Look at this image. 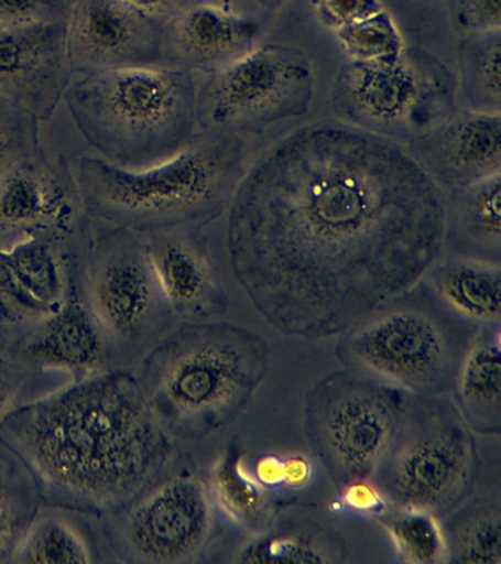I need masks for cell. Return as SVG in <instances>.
<instances>
[{
	"label": "cell",
	"instance_id": "f1b7e54d",
	"mask_svg": "<svg viewBox=\"0 0 501 564\" xmlns=\"http://www.w3.org/2000/svg\"><path fill=\"white\" fill-rule=\"evenodd\" d=\"M15 563H90L85 542L63 520L45 518L32 524L11 553Z\"/></svg>",
	"mask_w": 501,
	"mask_h": 564
},
{
	"label": "cell",
	"instance_id": "ffe728a7",
	"mask_svg": "<svg viewBox=\"0 0 501 564\" xmlns=\"http://www.w3.org/2000/svg\"><path fill=\"white\" fill-rule=\"evenodd\" d=\"M421 281L460 319L477 326L501 322L500 263L442 254Z\"/></svg>",
	"mask_w": 501,
	"mask_h": 564
},
{
	"label": "cell",
	"instance_id": "30bf717a",
	"mask_svg": "<svg viewBox=\"0 0 501 564\" xmlns=\"http://www.w3.org/2000/svg\"><path fill=\"white\" fill-rule=\"evenodd\" d=\"M312 97L311 57L297 47L266 44L210 74L197 93V126L224 134L261 132L306 115Z\"/></svg>",
	"mask_w": 501,
	"mask_h": 564
},
{
	"label": "cell",
	"instance_id": "60d3db41",
	"mask_svg": "<svg viewBox=\"0 0 501 564\" xmlns=\"http://www.w3.org/2000/svg\"><path fill=\"white\" fill-rule=\"evenodd\" d=\"M15 382L7 365L0 361V422L11 412L12 400L15 397Z\"/></svg>",
	"mask_w": 501,
	"mask_h": 564
},
{
	"label": "cell",
	"instance_id": "7402d4cb",
	"mask_svg": "<svg viewBox=\"0 0 501 564\" xmlns=\"http://www.w3.org/2000/svg\"><path fill=\"white\" fill-rule=\"evenodd\" d=\"M349 560V546L340 532L307 518L268 523L231 557L235 563L338 564Z\"/></svg>",
	"mask_w": 501,
	"mask_h": 564
},
{
	"label": "cell",
	"instance_id": "52a82bcc",
	"mask_svg": "<svg viewBox=\"0 0 501 564\" xmlns=\"http://www.w3.org/2000/svg\"><path fill=\"white\" fill-rule=\"evenodd\" d=\"M481 474L477 440L448 395H409L406 412L372 482L394 509L446 518Z\"/></svg>",
	"mask_w": 501,
	"mask_h": 564
},
{
	"label": "cell",
	"instance_id": "9c48e42d",
	"mask_svg": "<svg viewBox=\"0 0 501 564\" xmlns=\"http://www.w3.org/2000/svg\"><path fill=\"white\" fill-rule=\"evenodd\" d=\"M409 395L346 368L309 388L303 431L334 487L372 478L399 430Z\"/></svg>",
	"mask_w": 501,
	"mask_h": 564
},
{
	"label": "cell",
	"instance_id": "836d02e7",
	"mask_svg": "<svg viewBox=\"0 0 501 564\" xmlns=\"http://www.w3.org/2000/svg\"><path fill=\"white\" fill-rule=\"evenodd\" d=\"M76 0H0V22L39 24L69 21Z\"/></svg>",
	"mask_w": 501,
	"mask_h": 564
},
{
	"label": "cell",
	"instance_id": "8992f818",
	"mask_svg": "<svg viewBox=\"0 0 501 564\" xmlns=\"http://www.w3.org/2000/svg\"><path fill=\"white\" fill-rule=\"evenodd\" d=\"M479 326L420 281L338 335L342 368L413 395H448Z\"/></svg>",
	"mask_w": 501,
	"mask_h": 564
},
{
	"label": "cell",
	"instance_id": "ba28073f",
	"mask_svg": "<svg viewBox=\"0 0 501 564\" xmlns=\"http://www.w3.org/2000/svg\"><path fill=\"white\" fill-rule=\"evenodd\" d=\"M457 79L421 46L378 62L347 61L333 88L340 121L394 141H412L456 109Z\"/></svg>",
	"mask_w": 501,
	"mask_h": 564
},
{
	"label": "cell",
	"instance_id": "5bb4252c",
	"mask_svg": "<svg viewBox=\"0 0 501 564\" xmlns=\"http://www.w3.org/2000/svg\"><path fill=\"white\" fill-rule=\"evenodd\" d=\"M121 229L104 238L96 251L91 304L105 329L131 338L142 334L153 317L170 311L157 289L146 247Z\"/></svg>",
	"mask_w": 501,
	"mask_h": 564
},
{
	"label": "cell",
	"instance_id": "277c9868",
	"mask_svg": "<svg viewBox=\"0 0 501 564\" xmlns=\"http://www.w3.org/2000/svg\"><path fill=\"white\" fill-rule=\"evenodd\" d=\"M271 368L265 338L230 322H188L152 356L149 403L170 434L202 440L235 422Z\"/></svg>",
	"mask_w": 501,
	"mask_h": 564
},
{
	"label": "cell",
	"instance_id": "44dd1931",
	"mask_svg": "<svg viewBox=\"0 0 501 564\" xmlns=\"http://www.w3.org/2000/svg\"><path fill=\"white\" fill-rule=\"evenodd\" d=\"M451 395L473 434H500L501 322L479 326L461 361Z\"/></svg>",
	"mask_w": 501,
	"mask_h": 564
},
{
	"label": "cell",
	"instance_id": "603a6c76",
	"mask_svg": "<svg viewBox=\"0 0 501 564\" xmlns=\"http://www.w3.org/2000/svg\"><path fill=\"white\" fill-rule=\"evenodd\" d=\"M102 351V337L96 321L77 304H61L24 348L25 357L39 368L74 373L94 370Z\"/></svg>",
	"mask_w": 501,
	"mask_h": 564
},
{
	"label": "cell",
	"instance_id": "d6986e66",
	"mask_svg": "<svg viewBox=\"0 0 501 564\" xmlns=\"http://www.w3.org/2000/svg\"><path fill=\"white\" fill-rule=\"evenodd\" d=\"M501 174L444 192V250L500 263Z\"/></svg>",
	"mask_w": 501,
	"mask_h": 564
},
{
	"label": "cell",
	"instance_id": "5b68a950",
	"mask_svg": "<svg viewBox=\"0 0 501 564\" xmlns=\"http://www.w3.org/2000/svg\"><path fill=\"white\" fill-rule=\"evenodd\" d=\"M65 104L100 159L143 170L173 158L196 134L197 88L192 70L143 66L74 75Z\"/></svg>",
	"mask_w": 501,
	"mask_h": 564
},
{
	"label": "cell",
	"instance_id": "9a60e30c",
	"mask_svg": "<svg viewBox=\"0 0 501 564\" xmlns=\"http://www.w3.org/2000/svg\"><path fill=\"white\" fill-rule=\"evenodd\" d=\"M406 149L443 189L501 174V112L456 108Z\"/></svg>",
	"mask_w": 501,
	"mask_h": 564
},
{
	"label": "cell",
	"instance_id": "1f68e13d",
	"mask_svg": "<svg viewBox=\"0 0 501 564\" xmlns=\"http://www.w3.org/2000/svg\"><path fill=\"white\" fill-rule=\"evenodd\" d=\"M56 311L58 308L47 306L21 284L0 251V322L47 317Z\"/></svg>",
	"mask_w": 501,
	"mask_h": 564
},
{
	"label": "cell",
	"instance_id": "484cf974",
	"mask_svg": "<svg viewBox=\"0 0 501 564\" xmlns=\"http://www.w3.org/2000/svg\"><path fill=\"white\" fill-rule=\"evenodd\" d=\"M500 31L465 35L459 46V83L465 108L500 112L501 37Z\"/></svg>",
	"mask_w": 501,
	"mask_h": 564
},
{
	"label": "cell",
	"instance_id": "7c38bea8",
	"mask_svg": "<svg viewBox=\"0 0 501 564\" xmlns=\"http://www.w3.org/2000/svg\"><path fill=\"white\" fill-rule=\"evenodd\" d=\"M166 22L124 0H76L68 21L73 77L98 70L170 66Z\"/></svg>",
	"mask_w": 501,
	"mask_h": 564
},
{
	"label": "cell",
	"instance_id": "7bdbcfd3",
	"mask_svg": "<svg viewBox=\"0 0 501 564\" xmlns=\"http://www.w3.org/2000/svg\"><path fill=\"white\" fill-rule=\"evenodd\" d=\"M190 2H195V0H190ZM221 2L222 7L231 8V0H219Z\"/></svg>",
	"mask_w": 501,
	"mask_h": 564
},
{
	"label": "cell",
	"instance_id": "8fae6325",
	"mask_svg": "<svg viewBox=\"0 0 501 564\" xmlns=\"http://www.w3.org/2000/svg\"><path fill=\"white\" fill-rule=\"evenodd\" d=\"M217 519L208 484L192 471H179L135 506L127 541L143 562H199L218 535Z\"/></svg>",
	"mask_w": 501,
	"mask_h": 564
},
{
	"label": "cell",
	"instance_id": "f35d334b",
	"mask_svg": "<svg viewBox=\"0 0 501 564\" xmlns=\"http://www.w3.org/2000/svg\"><path fill=\"white\" fill-rule=\"evenodd\" d=\"M314 466L306 457L283 458V489L303 488L311 482Z\"/></svg>",
	"mask_w": 501,
	"mask_h": 564
},
{
	"label": "cell",
	"instance_id": "f546056e",
	"mask_svg": "<svg viewBox=\"0 0 501 564\" xmlns=\"http://www.w3.org/2000/svg\"><path fill=\"white\" fill-rule=\"evenodd\" d=\"M347 61L378 62L399 56L406 47L394 18L382 9L375 15L337 30Z\"/></svg>",
	"mask_w": 501,
	"mask_h": 564
},
{
	"label": "cell",
	"instance_id": "b9f144b4",
	"mask_svg": "<svg viewBox=\"0 0 501 564\" xmlns=\"http://www.w3.org/2000/svg\"><path fill=\"white\" fill-rule=\"evenodd\" d=\"M258 2L274 11V9L280 8L284 2H287V0H258Z\"/></svg>",
	"mask_w": 501,
	"mask_h": 564
},
{
	"label": "cell",
	"instance_id": "3957f363",
	"mask_svg": "<svg viewBox=\"0 0 501 564\" xmlns=\"http://www.w3.org/2000/svg\"><path fill=\"white\" fill-rule=\"evenodd\" d=\"M243 150L239 135L200 131L173 158L143 170L81 158L83 210L127 231L204 228L230 209L246 172Z\"/></svg>",
	"mask_w": 501,
	"mask_h": 564
},
{
	"label": "cell",
	"instance_id": "7a4b0ae2",
	"mask_svg": "<svg viewBox=\"0 0 501 564\" xmlns=\"http://www.w3.org/2000/svg\"><path fill=\"white\" fill-rule=\"evenodd\" d=\"M0 438L50 492L96 509L138 494L171 452L143 388L122 373L86 378L11 410Z\"/></svg>",
	"mask_w": 501,
	"mask_h": 564
},
{
	"label": "cell",
	"instance_id": "d590c367",
	"mask_svg": "<svg viewBox=\"0 0 501 564\" xmlns=\"http://www.w3.org/2000/svg\"><path fill=\"white\" fill-rule=\"evenodd\" d=\"M340 506L351 514L360 518H380L389 502L371 479L356 480L338 489Z\"/></svg>",
	"mask_w": 501,
	"mask_h": 564
},
{
	"label": "cell",
	"instance_id": "e575fe53",
	"mask_svg": "<svg viewBox=\"0 0 501 564\" xmlns=\"http://www.w3.org/2000/svg\"><path fill=\"white\" fill-rule=\"evenodd\" d=\"M311 4L319 21L336 31L375 15L384 9L381 0H311Z\"/></svg>",
	"mask_w": 501,
	"mask_h": 564
},
{
	"label": "cell",
	"instance_id": "cb8c5ba5",
	"mask_svg": "<svg viewBox=\"0 0 501 564\" xmlns=\"http://www.w3.org/2000/svg\"><path fill=\"white\" fill-rule=\"evenodd\" d=\"M208 489L219 518L232 527L252 533L266 527L270 491L246 469L244 448L239 441H231L219 454L209 474Z\"/></svg>",
	"mask_w": 501,
	"mask_h": 564
},
{
	"label": "cell",
	"instance_id": "83f0119b",
	"mask_svg": "<svg viewBox=\"0 0 501 564\" xmlns=\"http://www.w3.org/2000/svg\"><path fill=\"white\" fill-rule=\"evenodd\" d=\"M0 251L8 267L34 297L47 306L61 307L64 293L63 275L58 260L45 238H28Z\"/></svg>",
	"mask_w": 501,
	"mask_h": 564
},
{
	"label": "cell",
	"instance_id": "4316f807",
	"mask_svg": "<svg viewBox=\"0 0 501 564\" xmlns=\"http://www.w3.org/2000/svg\"><path fill=\"white\" fill-rule=\"evenodd\" d=\"M384 528L395 558L407 564H447L442 519L426 511L389 507L377 518Z\"/></svg>",
	"mask_w": 501,
	"mask_h": 564
},
{
	"label": "cell",
	"instance_id": "4fadbf2b",
	"mask_svg": "<svg viewBox=\"0 0 501 564\" xmlns=\"http://www.w3.org/2000/svg\"><path fill=\"white\" fill-rule=\"evenodd\" d=\"M72 79L68 21L0 22V99L47 121Z\"/></svg>",
	"mask_w": 501,
	"mask_h": 564
},
{
	"label": "cell",
	"instance_id": "6da1fadb",
	"mask_svg": "<svg viewBox=\"0 0 501 564\" xmlns=\"http://www.w3.org/2000/svg\"><path fill=\"white\" fill-rule=\"evenodd\" d=\"M443 253V188L399 141L342 121L276 141L230 205L232 272L287 337L340 335Z\"/></svg>",
	"mask_w": 501,
	"mask_h": 564
},
{
	"label": "cell",
	"instance_id": "d4e9b609",
	"mask_svg": "<svg viewBox=\"0 0 501 564\" xmlns=\"http://www.w3.org/2000/svg\"><path fill=\"white\" fill-rule=\"evenodd\" d=\"M447 564H501V502L486 494L442 519Z\"/></svg>",
	"mask_w": 501,
	"mask_h": 564
},
{
	"label": "cell",
	"instance_id": "4dcf8cb0",
	"mask_svg": "<svg viewBox=\"0 0 501 564\" xmlns=\"http://www.w3.org/2000/svg\"><path fill=\"white\" fill-rule=\"evenodd\" d=\"M39 122L29 110L0 99V176L41 150Z\"/></svg>",
	"mask_w": 501,
	"mask_h": 564
},
{
	"label": "cell",
	"instance_id": "2e32d148",
	"mask_svg": "<svg viewBox=\"0 0 501 564\" xmlns=\"http://www.w3.org/2000/svg\"><path fill=\"white\" fill-rule=\"evenodd\" d=\"M80 202L76 180L64 159L52 163L39 150L0 176V246L64 231ZM15 242V245H17Z\"/></svg>",
	"mask_w": 501,
	"mask_h": 564
},
{
	"label": "cell",
	"instance_id": "74e56055",
	"mask_svg": "<svg viewBox=\"0 0 501 564\" xmlns=\"http://www.w3.org/2000/svg\"><path fill=\"white\" fill-rule=\"evenodd\" d=\"M252 475L266 491L283 489V458L276 456L259 458Z\"/></svg>",
	"mask_w": 501,
	"mask_h": 564
},
{
	"label": "cell",
	"instance_id": "ab89813d",
	"mask_svg": "<svg viewBox=\"0 0 501 564\" xmlns=\"http://www.w3.org/2000/svg\"><path fill=\"white\" fill-rule=\"evenodd\" d=\"M124 2L138 8L139 11L152 17L164 18V20H170L179 9L192 3L190 0H124Z\"/></svg>",
	"mask_w": 501,
	"mask_h": 564
},
{
	"label": "cell",
	"instance_id": "d6a6232c",
	"mask_svg": "<svg viewBox=\"0 0 501 564\" xmlns=\"http://www.w3.org/2000/svg\"><path fill=\"white\" fill-rule=\"evenodd\" d=\"M451 24L464 35L501 29V0H448Z\"/></svg>",
	"mask_w": 501,
	"mask_h": 564
},
{
	"label": "cell",
	"instance_id": "ac0fdd59",
	"mask_svg": "<svg viewBox=\"0 0 501 564\" xmlns=\"http://www.w3.org/2000/svg\"><path fill=\"white\" fill-rule=\"evenodd\" d=\"M259 34L254 18L222 4L192 2L166 22L168 64L213 74L252 51Z\"/></svg>",
	"mask_w": 501,
	"mask_h": 564
},
{
	"label": "cell",
	"instance_id": "8d00e7d4",
	"mask_svg": "<svg viewBox=\"0 0 501 564\" xmlns=\"http://www.w3.org/2000/svg\"><path fill=\"white\" fill-rule=\"evenodd\" d=\"M23 529V513L19 497L12 491L3 475L0 474V558L11 554Z\"/></svg>",
	"mask_w": 501,
	"mask_h": 564
},
{
	"label": "cell",
	"instance_id": "e0dca14e",
	"mask_svg": "<svg viewBox=\"0 0 501 564\" xmlns=\"http://www.w3.org/2000/svg\"><path fill=\"white\" fill-rule=\"evenodd\" d=\"M153 236L144 247L168 311L187 322L226 315L230 297L200 229L178 228Z\"/></svg>",
	"mask_w": 501,
	"mask_h": 564
}]
</instances>
